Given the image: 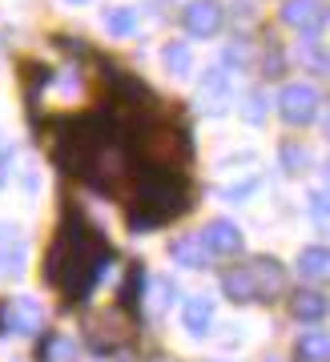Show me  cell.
<instances>
[{
    "instance_id": "1",
    "label": "cell",
    "mask_w": 330,
    "mask_h": 362,
    "mask_svg": "<svg viewBox=\"0 0 330 362\" xmlns=\"http://www.w3.org/2000/svg\"><path fill=\"white\" fill-rule=\"evenodd\" d=\"M286 290V270L278 258H254L246 266H234L229 274H222V294L229 302H274Z\"/></svg>"
},
{
    "instance_id": "2",
    "label": "cell",
    "mask_w": 330,
    "mask_h": 362,
    "mask_svg": "<svg viewBox=\"0 0 330 362\" xmlns=\"http://www.w3.org/2000/svg\"><path fill=\"white\" fill-rule=\"evenodd\" d=\"M45 326V306L33 294H16L0 302V330L16 338H33Z\"/></svg>"
},
{
    "instance_id": "3",
    "label": "cell",
    "mask_w": 330,
    "mask_h": 362,
    "mask_svg": "<svg viewBox=\"0 0 330 362\" xmlns=\"http://www.w3.org/2000/svg\"><path fill=\"white\" fill-rule=\"evenodd\" d=\"M278 113L286 125H310L318 117V89L306 81H294L278 93Z\"/></svg>"
},
{
    "instance_id": "4",
    "label": "cell",
    "mask_w": 330,
    "mask_h": 362,
    "mask_svg": "<svg viewBox=\"0 0 330 362\" xmlns=\"http://www.w3.org/2000/svg\"><path fill=\"white\" fill-rule=\"evenodd\" d=\"M282 21L294 28V33H302V37H314L322 33L330 21V8L326 0H286V8H282Z\"/></svg>"
},
{
    "instance_id": "5",
    "label": "cell",
    "mask_w": 330,
    "mask_h": 362,
    "mask_svg": "<svg viewBox=\"0 0 330 362\" xmlns=\"http://www.w3.org/2000/svg\"><path fill=\"white\" fill-rule=\"evenodd\" d=\"M181 21H186V28H190V37L210 40V37H217V33H222L226 8H222V0H193Z\"/></svg>"
},
{
    "instance_id": "6",
    "label": "cell",
    "mask_w": 330,
    "mask_h": 362,
    "mask_svg": "<svg viewBox=\"0 0 330 362\" xmlns=\"http://www.w3.org/2000/svg\"><path fill=\"white\" fill-rule=\"evenodd\" d=\"M198 238H202L205 254H214V258H234V254H241V230L226 218L205 221V230Z\"/></svg>"
},
{
    "instance_id": "7",
    "label": "cell",
    "mask_w": 330,
    "mask_h": 362,
    "mask_svg": "<svg viewBox=\"0 0 330 362\" xmlns=\"http://www.w3.org/2000/svg\"><path fill=\"white\" fill-rule=\"evenodd\" d=\"M28 262V242L13 221H0V278H16Z\"/></svg>"
},
{
    "instance_id": "8",
    "label": "cell",
    "mask_w": 330,
    "mask_h": 362,
    "mask_svg": "<svg viewBox=\"0 0 330 362\" xmlns=\"http://www.w3.org/2000/svg\"><path fill=\"white\" fill-rule=\"evenodd\" d=\"M298 274L310 286H326L330 282V246H306L298 254Z\"/></svg>"
},
{
    "instance_id": "9",
    "label": "cell",
    "mask_w": 330,
    "mask_h": 362,
    "mask_svg": "<svg viewBox=\"0 0 330 362\" xmlns=\"http://www.w3.org/2000/svg\"><path fill=\"white\" fill-rule=\"evenodd\" d=\"M169 258L178 262V266H186V270H205V246L198 233H181V238H173L169 242Z\"/></svg>"
},
{
    "instance_id": "10",
    "label": "cell",
    "mask_w": 330,
    "mask_h": 362,
    "mask_svg": "<svg viewBox=\"0 0 330 362\" xmlns=\"http://www.w3.org/2000/svg\"><path fill=\"white\" fill-rule=\"evenodd\" d=\"M181 326H186L190 334H205V330L214 326V302L205 294L186 298V306H181Z\"/></svg>"
},
{
    "instance_id": "11",
    "label": "cell",
    "mask_w": 330,
    "mask_h": 362,
    "mask_svg": "<svg viewBox=\"0 0 330 362\" xmlns=\"http://www.w3.org/2000/svg\"><path fill=\"white\" fill-rule=\"evenodd\" d=\"M294 358L298 362H330V334L326 330H302L294 342Z\"/></svg>"
},
{
    "instance_id": "12",
    "label": "cell",
    "mask_w": 330,
    "mask_h": 362,
    "mask_svg": "<svg viewBox=\"0 0 330 362\" xmlns=\"http://www.w3.org/2000/svg\"><path fill=\"white\" fill-rule=\"evenodd\" d=\"M205 105H210V113H222L229 105V77H226V69H210L202 77V93H198Z\"/></svg>"
},
{
    "instance_id": "13",
    "label": "cell",
    "mask_w": 330,
    "mask_h": 362,
    "mask_svg": "<svg viewBox=\"0 0 330 362\" xmlns=\"http://www.w3.org/2000/svg\"><path fill=\"white\" fill-rule=\"evenodd\" d=\"M290 310H294V318H298V322H318V318L330 310V302L318 294V290H298V294H294V302H290Z\"/></svg>"
},
{
    "instance_id": "14",
    "label": "cell",
    "mask_w": 330,
    "mask_h": 362,
    "mask_svg": "<svg viewBox=\"0 0 330 362\" xmlns=\"http://www.w3.org/2000/svg\"><path fill=\"white\" fill-rule=\"evenodd\" d=\"M101 25L113 33V37H129L133 28H137V8H129V4H117V8H105L101 13Z\"/></svg>"
},
{
    "instance_id": "15",
    "label": "cell",
    "mask_w": 330,
    "mask_h": 362,
    "mask_svg": "<svg viewBox=\"0 0 330 362\" xmlns=\"http://www.w3.org/2000/svg\"><path fill=\"white\" fill-rule=\"evenodd\" d=\"M161 61H165V69L173 73V77H186L193 69V52H190V45L186 40H169L165 45V52H161Z\"/></svg>"
},
{
    "instance_id": "16",
    "label": "cell",
    "mask_w": 330,
    "mask_h": 362,
    "mask_svg": "<svg viewBox=\"0 0 330 362\" xmlns=\"http://www.w3.org/2000/svg\"><path fill=\"white\" fill-rule=\"evenodd\" d=\"M278 157H282V169L286 173H306V165H310V149L298 141H282Z\"/></svg>"
},
{
    "instance_id": "17",
    "label": "cell",
    "mask_w": 330,
    "mask_h": 362,
    "mask_svg": "<svg viewBox=\"0 0 330 362\" xmlns=\"http://www.w3.org/2000/svg\"><path fill=\"white\" fill-rule=\"evenodd\" d=\"M310 218H314L318 226H326V230H330V194H322V189H314V194H310Z\"/></svg>"
},
{
    "instance_id": "18",
    "label": "cell",
    "mask_w": 330,
    "mask_h": 362,
    "mask_svg": "<svg viewBox=\"0 0 330 362\" xmlns=\"http://www.w3.org/2000/svg\"><path fill=\"white\" fill-rule=\"evenodd\" d=\"M241 117L258 125V121L266 117V97H262V93H250V97H246V105H241Z\"/></svg>"
},
{
    "instance_id": "19",
    "label": "cell",
    "mask_w": 330,
    "mask_h": 362,
    "mask_svg": "<svg viewBox=\"0 0 330 362\" xmlns=\"http://www.w3.org/2000/svg\"><path fill=\"white\" fill-rule=\"evenodd\" d=\"M258 185H262V177H250V181H241V185H226L222 197H246V194H254Z\"/></svg>"
},
{
    "instance_id": "20",
    "label": "cell",
    "mask_w": 330,
    "mask_h": 362,
    "mask_svg": "<svg viewBox=\"0 0 330 362\" xmlns=\"http://www.w3.org/2000/svg\"><path fill=\"white\" fill-rule=\"evenodd\" d=\"M52 362H73V342L69 338H52Z\"/></svg>"
},
{
    "instance_id": "21",
    "label": "cell",
    "mask_w": 330,
    "mask_h": 362,
    "mask_svg": "<svg viewBox=\"0 0 330 362\" xmlns=\"http://www.w3.org/2000/svg\"><path fill=\"white\" fill-rule=\"evenodd\" d=\"M13 165H16V149H4V153H0V189L8 185V173H13Z\"/></svg>"
},
{
    "instance_id": "22",
    "label": "cell",
    "mask_w": 330,
    "mask_h": 362,
    "mask_svg": "<svg viewBox=\"0 0 330 362\" xmlns=\"http://www.w3.org/2000/svg\"><path fill=\"white\" fill-rule=\"evenodd\" d=\"M326 137H330V113H326Z\"/></svg>"
},
{
    "instance_id": "23",
    "label": "cell",
    "mask_w": 330,
    "mask_h": 362,
    "mask_svg": "<svg viewBox=\"0 0 330 362\" xmlns=\"http://www.w3.org/2000/svg\"><path fill=\"white\" fill-rule=\"evenodd\" d=\"M326 185H330V165H326Z\"/></svg>"
},
{
    "instance_id": "24",
    "label": "cell",
    "mask_w": 330,
    "mask_h": 362,
    "mask_svg": "<svg viewBox=\"0 0 330 362\" xmlns=\"http://www.w3.org/2000/svg\"><path fill=\"white\" fill-rule=\"evenodd\" d=\"M69 4H85V0H69Z\"/></svg>"
}]
</instances>
